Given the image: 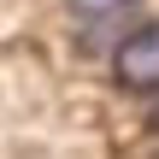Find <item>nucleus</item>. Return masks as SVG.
Here are the masks:
<instances>
[{"label": "nucleus", "instance_id": "f03ea898", "mask_svg": "<svg viewBox=\"0 0 159 159\" xmlns=\"http://www.w3.org/2000/svg\"><path fill=\"white\" fill-rule=\"evenodd\" d=\"M77 12H124V6H136V0H71Z\"/></svg>", "mask_w": 159, "mask_h": 159}, {"label": "nucleus", "instance_id": "f257e3e1", "mask_svg": "<svg viewBox=\"0 0 159 159\" xmlns=\"http://www.w3.org/2000/svg\"><path fill=\"white\" fill-rule=\"evenodd\" d=\"M118 77L124 83H136V89H159V24L153 30H136L124 47H118Z\"/></svg>", "mask_w": 159, "mask_h": 159}]
</instances>
